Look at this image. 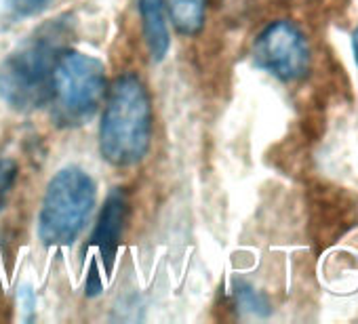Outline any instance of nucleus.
<instances>
[{
  "mask_svg": "<svg viewBox=\"0 0 358 324\" xmlns=\"http://www.w3.org/2000/svg\"><path fill=\"white\" fill-rule=\"evenodd\" d=\"M74 22L59 15L32 32L0 64V99L15 112H34L51 101L53 78L62 55L70 49Z\"/></svg>",
  "mask_w": 358,
  "mask_h": 324,
  "instance_id": "obj_1",
  "label": "nucleus"
},
{
  "mask_svg": "<svg viewBox=\"0 0 358 324\" xmlns=\"http://www.w3.org/2000/svg\"><path fill=\"white\" fill-rule=\"evenodd\" d=\"M152 101L137 74L114 80L99 124V152L112 167L127 169L141 162L152 143Z\"/></svg>",
  "mask_w": 358,
  "mask_h": 324,
  "instance_id": "obj_2",
  "label": "nucleus"
},
{
  "mask_svg": "<svg viewBox=\"0 0 358 324\" xmlns=\"http://www.w3.org/2000/svg\"><path fill=\"white\" fill-rule=\"evenodd\" d=\"M95 205V182L80 167H66L47 186L38 236L47 246H68L83 232Z\"/></svg>",
  "mask_w": 358,
  "mask_h": 324,
  "instance_id": "obj_3",
  "label": "nucleus"
},
{
  "mask_svg": "<svg viewBox=\"0 0 358 324\" xmlns=\"http://www.w3.org/2000/svg\"><path fill=\"white\" fill-rule=\"evenodd\" d=\"M106 97V66L93 55L68 49L55 70L51 116L64 128L83 126Z\"/></svg>",
  "mask_w": 358,
  "mask_h": 324,
  "instance_id": "obj_4",
  "label": "nucleus"
},
{
  "mask_svg": "<svg viewBox=\"0 0 358 324\" xmlns=\"http://www.w3.org/2000/svg\"><path fill=\"white\" fill-rule=\"evenodd\" d=\"M253 61L280 82H297L310 74L312 55L301 30L287 20H278L255 38Z\"/></svg>",
  "mask_w": 358,
  "mask_h": 324,
  "instance_id": "obj_5",
  "label": "nucleus"
},
{
  "mask_svg": "<svg viewBox=\"0 0 358 324\" xmlns=\"http://www.w3.org/2000/svg\"><path fill=\"white\" fill-rule=\"evenodd\" d=\"M124 221H127V196L120 188H114L108 194L103 209L99 213L97 226L91 234V242H93V246L99 249L108 267H112V261L116 257L118 242H120V236L124 230Z\"/></svg>",
  "mask_w": 358,
  "mask_h": 324,
  "instance_id": "obj_6",
  "label": "nucleus"
},
{
  "mask_svg": "<svg viewBox=\"0 0 358 324\" xmlns=\"http://www.w3.org/2000/svg\"><path fill=\"white\" fill-rule=\"evenodd\" d=\"M143 38L154 61H162L171 49V34L164 15V0H137Z\"/></svg>",
  "mask_w": 358,
  "mask_h": 324,
  "instance_id": "obj_7",
  "label": "nucleus"
},
{
  "mask_svg": "<svg viewBox=\"0 0 358 324\" xmlns=\"http://www.w3.org/2000/svg\"><path fill=\"white\" fill-rule=\"evenodd\" d=\"M175 30L184 36H194L205 26L207 0H164Z\"/></svg>",
  "mask_w": 358,
  "mask_h": 324,
  "instance_id": "obj_8",
  "label": "nucleus"
},
{
  "mask_svg": "<svg viewBox=\"0 0 358 324\" xmlns=\"http://www.w3.org/2000/svg\"><path fill=\"white\" fill-rule=\"evenodd\" d=\"M234 297H236L238 307H241L243 311L251 314V316L264 318V316L270 314V303H268V299H266L262 293H257V290H255L251 284H247V282H236V286H234Z\"/></svg>",
  "mask_w": 358,
  "mask_h": 324,
  "instance_id": "obj_9",
  "label": "nucleus"
},
{
  "mask_svg": "<svg viewBox=\"0 0 358 324\" xmlns=\"http://www.w3.org/2000/svg\"><path fill=\"white\" fill-rule=\"evenodd\" d=\"M51 3L53 0H0V9L13 17H34Z\"/></svg>",
  "mask_w": 358,
  "mask_h": 324,
  "instance_id": "obj_10",
  "label": "nucleus"
},
{
  "mask_svg": "<svg viewBox=\"0 0 358 324\" xmlns=\"http://www.w3.org/2000/svg\"><path fill=\"white\" fill-rule=\"evenodd\" d=\"M17 162L13 158H7V156H0V209L7 205V198L9 194L13 192L15 188V182H17Z\"/></svg>",
  "mask_w": 358,
  "mask_h": 324,
  "instance_id": "obj_11",
  "label": "nucleus"
},
{
  "mask_svg": "<svg viewBox=\"0 0 358 324\" xmlns=\"http://www.w3.org/2000/svg\"><path fill=\"white\" fill-rule=\"evenodd\" d=\"M352 53H354V61H356V66H358V28H356L354 34H352Z\"/></svg>",
  "mask_w": 358,
  "mask_h": 324,
  "instance_id": "obj_12",
  "label": "nucleus"
}]
</instances>
